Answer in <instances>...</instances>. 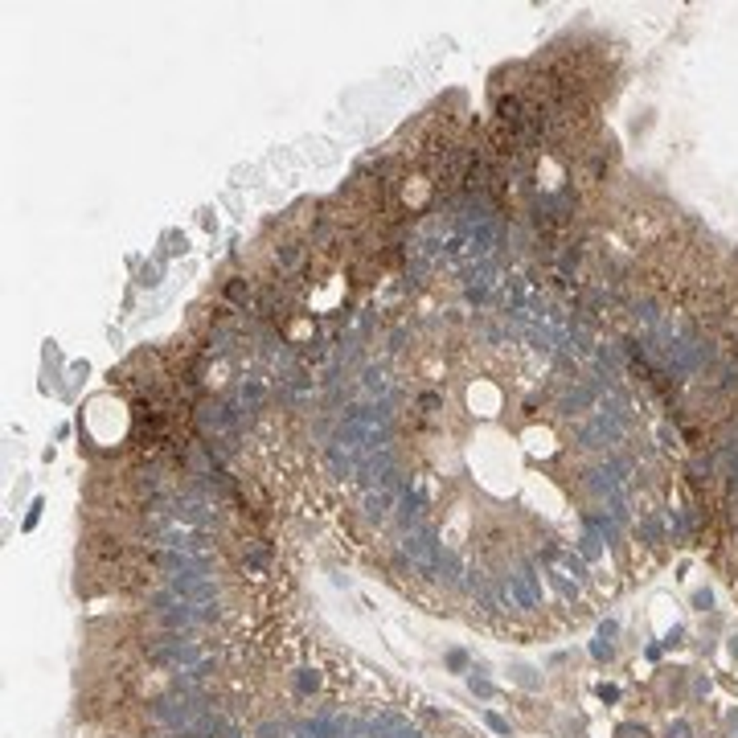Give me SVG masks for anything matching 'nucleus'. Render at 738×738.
Returning <instances> with one entry per match:
<instances>
[{"instance_id":"f03ea898","label":"nucleus","mask_w":738,"mask_h":738,"mask_svg":"<svg viewBox=\"0 0 738 738\" xmlns=\"http://www.w3.org/2000/svg\"><path fill=\"white\" fill-rule=\"evenodd\" d=\"M669 738H689V726H685V722H677V726L669 730Z\"/></svg>"},{"instance_id":"f257e3e1","label":"nucleus","mask_w":738,"mask_h":738,"mask_svg":"<svg viewBox=\"0 0 738 738\" xmlns=\"http://www.w3.org/2000/svg\"><path fill=\"white\" fill-rule=\"evenodd\" d=\"M246 295H251V288H246V283H242V279H238V283H230V300H238V304H242V300H246Z\"/></svg>"}]
</instances>
